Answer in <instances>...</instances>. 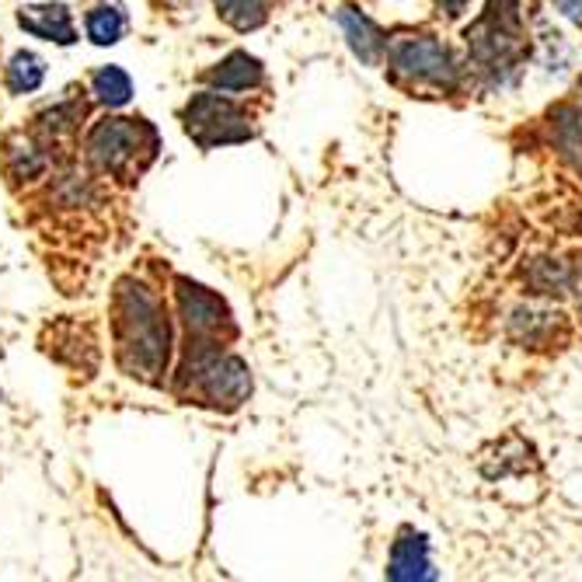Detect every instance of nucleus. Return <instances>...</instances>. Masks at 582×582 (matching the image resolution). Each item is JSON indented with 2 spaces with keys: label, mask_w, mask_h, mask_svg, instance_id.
Instances as JSON below:
<instances>
[{
  "label": "nucleus",
  "mask_w": 582,
  "mask_h": 582,
  "mask_svg": "<svg viewBox=\"0 0 582 582\" xmlns=\"http://www.w3.org/2000/svg\"><path fill=\"white\" fill-rule=\"evenodd\" d=\"M109 325L119 370L133 380L161 387L167 359H172V321H167L161 289L136 273L123 276L112 289Z\"/></svg>",
  "instance_id": "1"
},
{
  "label": "nucleus",
  "mask_w": 582,
  "mask_h": 582,
  "mask_svg": "<svg viewBox=\"0 0 582 582\" xmlns=\"http://www.w3.org/2000/svg\"><path fill=\"white\" fill-rule=\"evenodd\" d=\"M81 157L115 188H133L161 154L157 130L140 115H102L81 143Z\"/></svg>",
  "instance_id": "2"
},
{
  "label": "nucleus",
  "mask_w": 582,
  "mask_h": 582,
  "mask_svg": "<svg viewBox=\"0 0 582 582\" xmlns=\"http://www.w3.org/2000/svg\"><path fill=\"white\" fill-rule=\"evenodd\" d=\"M182 401L206 408H237L252 391V374L224 346H185V359L175 374Z\"/></svg>",
  "instance_id": "3"
},
{
  "label": "nucleus",
  "mask_w": 582,
  "mask_h": 582,
  "mask_svg": "<svg viewBox=\"0 0 582 582\" xmlns=\"http://www.w3.org/2000/svg\"><path fill=\"white\" fill-rule=\"evenodd\" d=\"M255 115L245 102H237L227 91H203L192 94L182 109V126L192 143L203 151L227 147V143H245L255 136Z\"/></svg>",
  "instance_id": "4"
},
{
  "label": "nucleus",
  "mask_w": 582,
  "mask_h": 582,
  "mask_svg": "<svg viewBox=\"0 0 582 582\" xmlns=\"http://www.w3.org/2000/svg\"><path fill=\"white\" fill-rule=\"evenodd\" d=\"M471 57L492 78L513 74L523 57V29L517 0H492L489 11L478 18V25L468 29Z\"/></svg>",
  "instance_id": "5"
},
{
  "label": "nucleus",
  "mask_w": 582,
  "mask_h": 582,
  "mask_svg": "<svg viewBox=\"0 0 582 582\" xmlns=\"http://www.w3.org/2000/svg\"><path fill=\"white\" fill-rule=\"evenodd\" d=\"M387 63H391V74L401 84L411 88H443L450 91L460 78V67L450 57L443 42H436L429 35L416 39H401L387 50Z\"/></svg>",
  "instance_id": "6"
},
{
  "label": "nucleus",
  "mask_w": 582,
  "mask_h": 582,
  "mask_svg": "<svg viewBox=\"0 0 582 582\" xmlns=\"http://www.w3.org/2000/svg\"><path fill=\"white\" fill-rule=\"evenodd\" d=\"M175 307L185 325V346H224L234 335L227 304L192 279H175Z\"/></svg>",
  "instance_id": "7"
},
{
  "label": "nucleus",
  "mask_w": 582,
  "mask_h": 582,
  "mask_svg": "<svg viewBox=\"0 0 582 582\" xmlns=\"http://www.w3.org/2000/svg\"><path fill=\"white\" fill-rule=\"evenodd\" d=\"M18 29L35 35V39L57 42V45L78 42L74 11H70L67 4H21L18 8Z\"/></svg>",
  "instance_id": "8"
},
{
  "label": "nucleus",
  "mask_w": 582,
  "mask_h": 582,
  "mask_svg": "<svg viewBox=\"0 0 582 582\" xmlns=\"http://www.w3.org/2000/svg\"><path fill=\"white\" fill-rule=\"evenodd\" d=\"M203 81H206L213 91L245 94V91L262 88V81H265V67H262V63H258L252 53H245V50H234L227 60H221L216 67H210L206 74H203Z\"/></svg>",
  "instance_id": "9"
},
{
  "label": "nucleus",
  "mask_w": 582,
  "mask_h": 582,
  "mask_svg": "<svg viewBox=\"0 0 582 582\" xmlns=\"http://www.w3.org/2000/svg\"><path fill=\"white\" fill-rule=\"evenodd\" d=\"M84 32L94 45H115L130 32V14L123 0H94L84 11Z\"/></svg>",
  "instance_id": "10"
},
{
  "label": "nucleus",
  "mask_w": 582,
  "mask_h": 582,
  "mask_svg": "<svg viewBox=\"0 0 582 582\" xmlns=\"http://www.w3.org/2000/svg\"><path fill=\"white\" fill-rule=\"evenodd\" d=\"M338 25H343L346 39H349V45H353V53H356L363 63H370V67L380 63V57H384V50H387V42H384V32L374 25V21H370L367 14H359V11L346 8L343 14H338Z\"/></svg>",
  "instance_id": "11"
},
{
  "label": "nucleus",
  "mask_w": 582,
  "mask_h": 582,
  "mask_svg": "<svg viewBox=\"0 0 582 582\" xmlns=\"http://www.w3.org/2000/svg\"><path fill=\"white\" fill-rule=\"evenodd\" d=\"M42 81H45V60L32 50H18L4 67V78H0L11 99H25V94L42 88Z\"/></svg>",
  "instance_id": "12"
},
{
  "label": "nucleus",
  "mask_w": 582,
  "mask_h": 582,
  "mask_svg": "<svg viewBox=\"0 0 582 582\" xmlns=\"http://www.w3.org/2000/svg\"><path fill=\"white\" fill-rule=\"evenodd\" d=\"M88 94L105 109H123L133 99V81L123 67H99L88 74Z\"/></svg>",
  "instance_id": "13"
},
{
  "label": "nucleus",
  "mask_w": 582,
  "mask_h": 582,
  "mask_svg": "<svg viewBox=\"0 0 582 582\" xmlns=\"http://www.w3.org/2000/svg\"><path fill=\"white\" fill-rule=\"evenodd\" d=\"M213 4H216V14L237 32H252L265 25L269 14L276 11V0H213Z\"/></svg>",
  "instance_id": "14"
},
{
  "label": "nucleus",
  "mask_w": 582,
  "mask_h": 582,
  "mask_svg": "<svg viewBox=\"0 0 582 582\" xmlns=\"http://www.w3.org/2000/svg\"><path fill=\"white\" fill-rule=\"evenodd\" d=\"M391 575L395 579H426L429 575V554H426V541L419 533H405L395 544Z\"/></svg>",
  "instance_id": "15"
},
{
  "label": "nucleus",
  "mask_w": 582,
  "mask_h": 582,
  "mask_svg": "<svg viewBox=\"0 0 582 582\" xmlns=\"http://www.w3.org/2000/svg\"><path fill=\"white\" fill-rule=\"evenodd\" d=\"M554 4L562 8L565 18H572V21H579V25H582V0H554Z\"/></svg>",
  "instance_id": "16"
},
{
  "label": "nucleus",
  "mask_w": 582,
  "mask_h": 582,
  "mask_svg": "<svg viewBox=\"0 0 582 582\" xmlns=\"http://www.w3.org/2000/svg\"><path fill=\"white\" fill-rule=\"evenodd\" d=\"M436 8H440L447 18H457L460 11H464L468 8V0H436Z\"/></svg>",
  "instance_id": "17"
},
{
  "label": "nucleus",
  "mask_w": 582,
  "mask_h": 582,
  "mask_svg": "<svg viewBox=\"0 0 582 582\" xmlns=\"http://www.w3.org/2000/svg\"><path fill=\"white\" fill-rule=\"evenodd\" d=\"M0 78H4V70H0Z\"/></svg>",
  "instance_id": "18"
}]
</instances>
